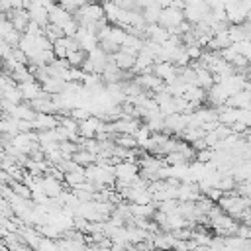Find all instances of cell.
<instances>
[{"instance_id":"obj_1","label":"cell","mask_w":251,"mask_h":251,"mask_svg":"<svg viewBox=\"0 0 251 251\" xmlns=\"http://www.w3.org/2000/svg\"><path fill=\"white\" fill-rule=\"evenodd\" d=\"M184 22H186V18H184V10H182V8H175V6H167V8H163L161 18H159V25H163V27L169 29L171 33H173L178 25H182Z\"/></svg>"},{"instance_id":"obj_2","label":"cell","mask_w":251,"mask_h":251,"mask_svg":"<svg viewBox=\"0 0 251 251\" xmlns=\"http://www.w3.org/2000/svg\"><path fill=\"white\" fill-rule=\"evenodd\" d=\"M49 20H51V24L65 27V25L73 20V14H71L69 10H65L61 4H55L53 8H49Z\"/></svg>"},{"instance_id":"obj_3","label":"cell","mask_w":251,"mask_h":251,"mask_svg":"<svg viewBox=\"0 0 251 251\" xmlns=\"http://www.w3.org/2000/svg\"><path fill=\"white\" fill-rule=\"evenodd\" d=\"M57 126H59V116L57 114H37V118L33 120V127L37 131L55 129Z\"/></svg>"},{"instance_id":"obj_4","label":"cell","mask_w":251,"mask_h":251,"mask_svg":"<svg viewBox=\"0 0 251 251\" xmlns=\"http://www.w3.org/2000/svg\"><path fill=\"white\" fill-rule=\"evenodd\" d=\"M112 59L116 61V65H118L120 69H126V71H129V69H133V67H135L137 55H131V53H127V51L120 49L118 53H114V55H112Z\"/></svg>"},{"instance_id":"obj_5","label":"cell","mask_w":251,"mask_h":251,"mask_svg":"<svg viewBox=\"0 0 251 251\" xmlns=\"http://www.w3.org/2000/svg\"><path fill=\"white\" fill-rule=\"evenodd\" d=\"M73 159H75L80 167H84V169H86V167H90V165H94V163H96L98 155H94V153H90V151H86V149H82V147H80V149L73 155Z\"/></svg>"},{"instance_id":"obj_6","label":"cell","mask_w":251,"mask_h":251,"mask_svg":"<svg viewBox=\"0 0 251 251\" xmlns=\"http://www.w3.org/2000/svg\"><path fill=\"white\" fill-rule=\"evenodd\" d=\"M84 180H86L84 167H80L78 171H73V173H65V184H67V186H71V188L78 186V184H80V182H84Z\"/></svg>"},{"instance_id":"obj_7","label":"cell","mask_w":251,"mask_h":251,"mask_svg":"<svg viewBox=\"0 0 251 251\" xmlns=\"http://www.w3.org/2000/svg\"><path fill=\"white\" fill-rule=\"evenodd\" d=\"M53 53H55L57 59H67L69 57V37L67 35L53 43Z\"/></svg>"},{"instance_id":"obj_8","label":"cell","mask_w":251,"mask_h":251,"mask_svg":"<svg viewBox=\"0 0 251 251\" xmlns=\"http://www.w3.org/2000/svg\"><path fill=\"white\" fill-rule=\"evenodd\" d=\"M69 63H71V67H82L84 65V61L88 59V51L86 49H76V51H73V53H69Z\"/></svg>"},{"instance_id":"obj_9","label":"cell","mask_w":251,"mask_h":251,"mask_svg":"<svg viewBox=\"0 0 251 251\" xmlns=\"http://www.w3.org/2000/svg\"><path fill=\"white\" fill-rule=\"evenodd\" d=\"M59 4H61L65 10H69L71 14H75V12H78L84 4H88V0H61Z\"/></svg>"},{"instance_id":"obj_10","label":"cell","mask_w":251,"mask_h":251,"mask_svg":"<svg viewBox=\"0 0 251 251\" xmlns=\"http://www.w3.org/2000/svg\"><path fill=\"white\" fill-rule=\"evenodd\" d=\"M69 116H73L76 122H84V120H88L92 114H90V112H86V108H73Z\"/></svg>"},{"instance_id":"obj_11","label":"cell","mask_w":251,"mask_h":251,"mask_svg":"<svg viewBox=\"0 0 251 251\" xmlns=\"http://www.w3.org/2000/svg\"><path fill=\"white\" fill-rule=\"evenodd\" d=\"M88 2H102V0H88Z\"/></svg>"}]
</instances>
